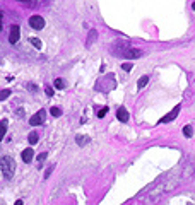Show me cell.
Wrapping results in <instances>:
<instances>
[{
    "label": "cell",
    "mask_w": 195,
    "mask_h": 205,
    "mask_svg": "<svg viewBox=\"0 0 195 205\" xmlns=\"http://www.w3.org/2000/svg\"><path fill=\"white\" fill-rule=\"evenodd\" d=\"M192 7H193V11H195V2H193V5H192Z\"/></svg>",
    "instance_id": "25"
},
{
    "label": "cell",
    "mask_w": 195,
    "mask_h": 205,
    "mask_svg": "<svg viewBox=\"0 0 195 205\" xmlns=\"http://www.w3.org/2000/svg\"><path fill=\"white\" fill-rule=\"evenodd\" d=\"M0 169H2V173H4L5 178H12V176H14V171H16V163H14V159L9 157V156L0 157Z\"/></svg>",
    "instance_id": "1"
},
{
    "label": "cell",
    "mask_w": 195,
    "mask_h": 205,
    "mask_svg": "<svg viewBox=\"0 0 195 205\" xmlns=\"http://www.w3.org/2000/svg\"><path fill=\"white\" fill-rule=\"evenodd\" d=\"M38 138H39V137H38V133H36V132H33V133H29V137H27V140H29V144H36V142H38Z\"/></svg>",
    "instance_id": "14"
},
{
    "label": "cell",
    "mask_w": 195,
    "mask_h": 205,
    "mask_svg": "<svg viewBox=\"0 0 195 205\" xmlns=\"http://www.w3.org/2000/svg\"><path fill=\"white\" fill-rule=\"evenodd\" d=\"M5 130H7V120H2L0 121V140L5 135Z\"/></svg>",
    "instance_id": "11"
},
{
    "label": "cell",
    "mask_w": 195,
    "mask_h": 205,
    "mask_svg": "<svg viewBox=\"0 0 195 205\" xmlns=\"http://www.w3.org/2000/svg\"><path fill=\"white\" fill-rule=\"evenodd\" d=\"M29 26H31L33 29H43V27H45V19H43L41 16H33L31 19H29Z\"/></svg>",
    "instance_id": "4"
},
{
    "label": "cell",
    "mask_w": 195,
    "mask_h": 205,
    "mask_svg": "<svg viewBox=\"0 0 195 205\" xmlns=\"http://www.w3.org/2000/svg\"><path fill=\"white\" fill-rule=\"evenodd\" d=\"M29 41H31V45H33V46H36L38 50H39V48L43 46V45H41V41H39V39H38V38H31V39H29Z\"/></svg>",
    "instance_id": "15"
},
{
    "label": "cell",
    "mask_w": 195,
    "mask_h": 205,
    "mask_svg": "<svg viewBox=\"0 0 195 205\" xmlns=\"http://www.w3.org/2000/svg\"><path fill=\"white\" fill-rule=\"evenodd\" d=\"M14 205H22V200H17V202H16Z\"/></svg>",
    "instance_id": "23"
},
{
    "label": "cell",
    "mask_w": 195,
    "mask_h": 205,
    "mask_svg": "<svg viewBox=\"0 0 195 205\" xmlns=\"http://www.w3.org/2000/svg\"><path fill=\"white\" fill-rule=\"evenodd\" d=\"M75 142L79 144L80 147H84V145H87V144L91 142V138L87 135H80L79 133V135H75Z\"/></svg>",
    "instance_id": "9"
},
{
    "label": "cell",
    "mask_w": 195,
    "mask_h": 205,
    "mask_svg": "<svg viewBox=\"0 0 195 205\" xmlns=\"http://www.w3.org/2000/svg\"><path fill=\"white\" fill-rule=\"evenodd\" d=\"M144 55L142 50H137V48H128V50H125L123 51V57L128 58V60H134V58H140Z\"/></svg>",
    "instance_id": "3"
},
{
    "label": "cell",
    "mask_w": 195,
    "mask_h": 205,
    "mask_svg": "<svg viewBox=\"0 0 195 205\" xmlns=\"http://www.w3.org/2000/svg\"><path fill=\"white\" fill-rule=\"evenodd\" d=\"M50 113H52L53 116H60V115H62V111H60V108H52V110H50Z\"/></svg>",
    "instance_id": "18"
},
{
    "label": "cell",
    "mask_w": 195,
    "mask_h": 205,
    "mask_svg": "<svg viewBox=\"0 0 195 205\" xmlns=\"http://www.w3.org/2000/svg\"><path fill=\"white\" fill-rule=\"evenodd\" d=\"M178 113H180V106H175V110H173V111H169V113L164 116V118H161V120H159V123H168V121L175 120V118L178 116Z\"/></svg>",
    "instance_id": "6"
},
{
    "label": "cell",
    "mask_w": 195,
    "mask_h": 205,
    "mask_svg": "<svg viewBox=\"0 0 195 205\" xmlns=\"http://www.w3.org/2000/svg\"><path fill=\"white\" fill-rule=\"evenodd\" d=\"M132 63H123V65H121V68H123V70H125V72H130V70H132Z\"/></svg>",
    "instance_id": "20"
},
{
    "label": "cell",
    "mask_w": 195,
    "mask_h": 205,
    "mask_svg": "<svg viewBox=\"0 0 195 205\" xmlns=\"http://www.w3.org/2000/svg\"><path fill=\"white\" fill-rule=\"evenodd\" d=\"M9 96H11V89H2V91H0V101L7 99Z\"/></svg>",
    "instance_id": "13"
},
{
    "label": "cell",
    "mask_w": 195,
    "mask_h": 205,
    "mask_svg": "<svg viewBox=\"0 0 195 205\" xmlns=\"http://www.w3.org/2000/svg\"><path fill=\"white\" fill-rule=\"evenodd\" d=\"M63 80L62 79H55V87H57V89H63Z\"/></svg>",
    "instance_id": "17"
},
{
    "label": "cell",
    "mask_w": 195,
    "mask_h": 205,
    "mask_svg": "<svg viewBox=\"0 0 195 205\" xmlns=\"http://www.w3.org/2000/svg\"><path fill=\"white\" fill-rule=\"evenodd\" d=\"M45 92H46V96H50V98H52V96L55 94V91H53V87H50V85H46V87H45Z\"/></svg>",
    "instance_id": "19"
},
{
    "label": "cell",
    "mask_w": 195,
    "mask_h": 205,
    "mask_svg": "<svg viewBox=\"0 0 195 205\" xmlns=\"http://www.w3.org/2000/svg\"><path fill=\"white\" fill-rule=\"evenodd\" d=\"M106 113H108V108L105 106L103 110H99V111H98V118H105V116H106Z\"/></svg>",
    "instance_id": "16"
},
{
    "label": "cell",
    "mask_w": 195,
    "mask_h": 205,
    "mask_svg": "<svg viewBox=\"0 0 195 205\" xmlns=\"http://www.w3.org/2000/svg\"><path fill=\"white\" fill-rule=\"evenodd\" d=\"M147 82H149V75H142V77L139 79V82H137V87L139 89H142V87L147 85Z\"/></svg>",
    "instance_id": "10"
},
{
    "label": "cell",
    "mask_w": 195,
    "mask_h": 205,
    "mask_svg": "<svg viewBox=\"0 0 195 205\" xmlns=\"http://www.w3.org/2000/svg\"><path fill=\"white\" fill-rule=\"evenodd\" d=\"M183 135L185 137H192V135H193V130H192V126H190V125L183 126Z\"/></svg>",
    "instance_id": "12"
},
{
    "label": "cell",
    "mask_w": 195,
    "mask_h": 205,
    "mask_svg": "<svg viewBox=\"0 0 195 205\" xmlns=\"http://www.w3.org/2000/svg\"><path fill=\"white\" fill-rule=\"evenodd\" d=\"M50 174H52V169H46V173H45V178H48Z\"/></svg>",
    "instance_id": "22"
},
{
    "label": "cell",
    "mask_w": 195,
    "mask_h": 205,
    "mask_svg": "<svg viewBox=\"0 0 195 205\" xmlns=\"http://www.w3.org/2000/svg\"><path fill=\"white\" fill-rule=\"evenodd\" d=\"M21 157H22V161H24V163H31L33 157H34V152H33V149H31V147L24 149V151H22V154H21Z\"/></svg>",
    "instance_id": "7"
},
{
    "label": "cell",
    "mask_w": 195,
    "mask_h": 205,
    "mask_svg": "<svg viewBox=\"0 0 195 205\" xmlns=\"http://www.w3.org/2000/svg\"><path fill=\"white\" fill-rule=\"evenodd\" d=\"M0 31H2V14H0Z\"/></svg>",
    "instance_id": "24"
},
{
    "label": "cell",
    "mask_w": 195,
    "mask_h": 205,
    "mask_svg": "<svg viewBox=\"0 0 195 205\" xmlns=\"http://www.w3.org/2000/svg\"><path fill=\"white\" fill-rule=\"evenodd\" d=\"M45 115H46V111H45V110H39L34 116H31V118H29V125H31V126L41 125L43 120H45Z\"/></svg>",
    "instance_id": "2"
},
{
    "label": "cell",
    "mask_w": 195,
    "mask_h": 205,
    "mask_svg": "<svg viewBox=\"0 0 195 205\" xmlns=\"http://www.w3.org/2000/svg\"><path fill=\"white\" fill-rule=\"evenodd\" d=\"M46 157H48V154H46V152H41L39 156H38V161H39V163H43Z\"/></svg>",
    "instance_id": "21"
},
{
    "label": "cell",
    "mask_w": 195,
    "mask_h": 205,
    "mask_svg": "<svg viewBox=\"0 0 195 205\" xmlns=\"http://www.w3.org/2000/svg\"><path fill=\"white\" fill-rule=\"evenodd\" d=\"M116 118H118L120 121H127V120H128V111H127L123 106L118 108V110H116Z\"/></svg>",
    "instance_id": "8"
},
{
    "label": "cell",
    "mask_w": 195,
    "mask_h": 205,
    "mask_svg": "<svg viewBox=\"0 0 195 205\" xmlns=\"http://www.w3.org/2000/svg\"><path fill=\"white\" fill-rule=\"evenodd\" d=\"M19 36H21V29H19V26H17V24H14V26L11 27V36H9V41L14 45V43L19 41Z\"/></svg>",
    "instance_id": "5"
}]
</instances>
